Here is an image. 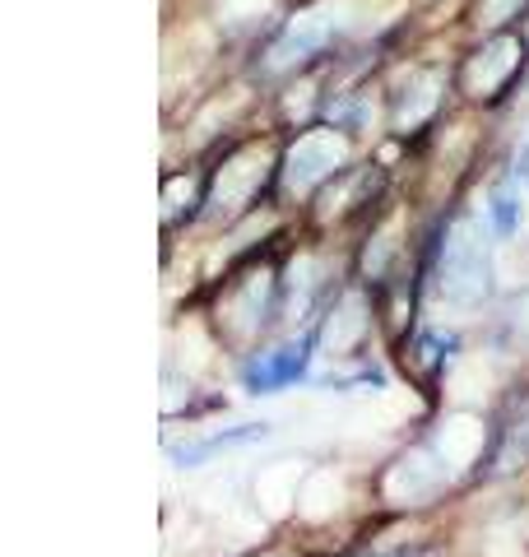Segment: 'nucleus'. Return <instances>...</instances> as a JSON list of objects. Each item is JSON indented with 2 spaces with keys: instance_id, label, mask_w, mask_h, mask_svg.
<instances>
[{
  "instance_id": "1",
  "label": "nucleus",
  "mask_w": 529,
  "mask_h": 557,
  "mask_svg": "<svg viewBox=\"0 0 529 557\" xmlns=\"http://www.w3.org/2000/svg\"><path fill=\"white\" fill-rule=\"evenodd\" d=\"M492 288V265H488V247L479 237V223L460 219L451 228V237L441 242V260H436V293L441 302L473 311Z\"/></svg>"
},
{
  "instance_id": "2",
  "label": "nucleus",
  "mask_w": 529,
  "mask_h": 557,
  "mask_svg": "<svg viewBox=\"0 0 529 557\" xmlns=\"http://www.w3.org/2000/svg\"><path fill=\"white\" fill-rule=\"evenodd\" d=\"M311 348H316V339L303 335V339H288L279 348H264V354H251L242 368V386L251 395H279V391L297 386L311 368Z\"/></svg>"
},
{
  "instance_id": "3",
  "label": "nucleus",
  "mask_w": 529,
  "mask_h": 557,
  "mask_svg": "<svg viewBox=\"0 0 529 557\" xmlns=\"http://www.w3.org/2000/svg\"><path fill=\"white\" fill-rule=\"evenodd\" d=\"M455 348H460V339L446 335V330H418V335L404 344V372L422 381V386H436L451 368Z\"/></svg>"
},
{
  "instance_id": "4",
  "label": "nucleus",
  "mask_w": 529,
  "mask_h": 557,
  "mask_svg": "<svg viewBox=\"0 0 529 557\" xmlns=\"http://www.w3.org/2000/svg\"><path fill=\"white\" fill-rule=\"evenodd\" d=\"M340 159H344L340 139H330V135H303V139H297V149H293V159H288V186L293 190H307L311 182L330 177Z\"/></svg>"
},
{
  "instance_id": "5",
  "label": "nucleus",
  "mask_w": 529,
  "mask_h": 557,
  "mask_svg": "<svg viewBox=\"0 0 529 557\" xmlns=\"http://www.w3.org/2000/svg\"><path fill=\"white\" fill-rule=\"evenodd\" d=\"M520 57H525V47H520L516 38H497V42H488V47L479 51V61L469 65V89L479 94V98H483V94L506 89V79L516 75Z\"/></svg>"
},
{
  "instance_id": "6",
  "label": "nucleus",
  "mask_w": 529,
  "mask_h": 557,
  "mask_svg": "<svg viewBox=\"0 0 529 557\" xmlns=\"http://www.w3.org/2000/svg\"><path fill=\"white\" fill-rule=\"evenodd\" d=\"M270 437V423H242V428H227V432H209L200 442H186V446H172V460L182 469H196L209 456H219L227 446H246V442H264Z\"/></svg>"
},
{
  "instance_id": "7",
  "label": "nucleus",
  "mask_w": 529,
  "mask_h": 557,
  "mask_svg": "<svg viewBox=\"0 0 529 557\" xmlns=\"http://www.w3.org/2000/svg\"><path fill=\"white\" fill-rule=\"evenodd\" d=\"M488 219H492V233H497V237L516 233L520 228V205H516V196H510V190H497L492 205H488Z\"/></svg>"
},
{
  "instance_id": "8",
  "label": "nucleus",
  "mask_w": 529,
  "mask_h": 557,
  "mask_svg": "<svg viewBox=\"0 0 529 557\" xmlns=\"http://www.w3.org/2000/svg\"><path fill=\"white\" fill-rule=\"evenodd\" d=\"M516 5H520V0H483V5H479V20L502 24V20H510V14H516Z\"/></svg>"
},
{
  "instance_id": "9",
  "label": "nucleus",
  "mask_w": 529,
  "mask_h": 557,
  "mask_svg": "<svg viewBox=\"0 0 529 557\" xmlns=\"http://www.w3.org/2000/svg\"><path fill=\"white\" fill-rule=\"evenodd\" d=\"M520 177H525V186H529V149L520 153Z\"/></svg>"
}]
</instances>
